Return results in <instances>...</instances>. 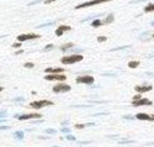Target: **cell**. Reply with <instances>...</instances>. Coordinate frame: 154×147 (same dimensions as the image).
Instances as JSON below:
<instances>
[{"label":"cell","instance_id":"obj_14","mask_svg":"<svg viewBox=\"0 0 154 147\" xmlns=\"http://www.w3.org/2000/svg\"><path fill=\"white\" fill-rule=\"evenodd\" d=\"M14 138L22 140L24 138V131H16V132H14Z\"/></svg>","mask_w":154,"mask_h":147},{"label":"cell","instance_id":"obj_32","mask_svg":"<svg viewBox=\"0 0 154 147\" xmlns=\"http://www.w3.org/2000/svg\"><path fill=\"white\" fill-rule=\"evenodd\" d=\"M3 89H4V88H3V87H0V92H1Z\"/></svg>","mask_w":154,"mask_h":147},{"label":"cell","instance_id":"obj_6","mask_svg":"<svg viewBox=\"0 0 154 147\" xmlns=\"http://www.w3.org/2000/svg\"><path fill=\"white\" fill-rule=\"evenodd\" d=\"M69 90H70V85H68V84H57L53 87L54 93H67Z\"/></svg>","mask_w":154,"mask_h":147},{"label":"cell","instance_id":"obj_1","mask_svg":"<svg viewBox=\"0 0 154 147\" xmlns=\"http://www.w3.org/2000/svg\"><path fill=\"white\" fill-rule=\"evenodd\" d=\"M83 61V56L82 54H72V56H65V57H62L61 62L63 64H73V63H77V62H80Z\"/></svg>","mask_w":154,"mask_h":147},{"label":"cell","instance_id":"obj_34","mask_svg":"<svg viewBox=\"0 0 154 147\" xmlns=\"http://www.w3.org/2000/svg\"><path fill=\"white\" fill-rule=\"evenodd\" d=\"M153 37H154V35H153Z\"/></svg>","mask_w":154,"mask_h":147},{"label":"cell","instance_id":"obj_11","mask_svg":"<svg viewBox=\"0 0 154 147\" xmlns=\"http://www.w3.org/2000/svg\"><path fill=\"white\" fill-rule=\"evenodd\" d=\"M70 26H65V25H62V26H59L57 28V31H56V35L57 36H62L63 35V32H65V31H69L70 30Z\"/></svg>","mask_w":154,"mask_h":147},{"label":"cell","instance_id":"obj_31","mask_svg":"<svg viewBox=\"0 0 154 147\" xmlns=\"http://www.w3.org/2000/svg\"><path fill=\"white\" fill-rule=\"evenodd\" d=\"M22 52H24V51H22V49H20V51H17V52H16V54H21Z\"/></svg>","mask_w":154,"mask_h":147},{"label":"cell","instance_id":"obj_30","mask_svg":"<svg viewBox=\"0 0 154 147\" xmlns=\"http://www.w3.org/2000/svg\"><path fill=\"white\" fill-rule=\"evenodd\" d=\"M4 122H6L5 119H0V124H4Z\"/></svg>","mask_w":154,"mask_h":147},{"label":"cell","instance_id":"obj_25","mask_svg":"<svg viewBox=\"0 0 154 147\" xmlns=\"http://www.w3.org/2000/svg\"><path fill=\"white\" fill-rule=\"evenodd\" d=\"M46 132H47V134H56L57 131H56V130H52V129H48Z\"/></svg>","mask_w":154,"mask_h":147},{"label":"cell","instance_id":"obj_23","mask_svg":"<svg viewBox=\"0 0 154 147\" xmlns=\"http://www.w3.org/2000/svg\"><path fill=\"white\" fill-rule=\"evenodd\" d=\"M98 41L99 42H104V41H106V37H105V36H100V37L98 38Z\"/></svg>","mask_w":154,"mask_h":147},{"label":"cell","instance_id":"obj_26","mask_svg":"<svg viewBox=\"0 0 154 147\" xmlns=\"http://www.w3.org/2000/svg\"><path fill=\"white\" fill-rule=\"evenodd\" d=\"M52 48H53V45H48V46H46L45 51H49V49H52Z\"/></svg>","mask_w":154,"mask_h":147},{"label":"cell","instance_id":"obj_5","mask_svg":"<svg viewBox=\"0 0 154 147\" xmlns=\"http://www.w3.org/2000/svg\"><path fill=\"white\" fill-rule=\"evenodd\" d=\"M42 115L37 114V113H33V114H25V115H19L16 119L24 121V120H31V119H41Z\"/></svg>","mask_w":154,"mask_h":147},{"label":"cell","instance_id":"obj_16","mask_svg":"<svg viewBox=\"0 0 154 147\" xmlns=\"http://www.w3.org/2000/svg\"><path fill=\"white\" fill-rule=\"evenodd\" d=\"M144 11L145 12H152V11H154V4H148L144 8Z\"/></svg>","mask_w":154,"mask_h":147},{"label":"cell","instance_id":"obj_15","mask_svg":"<svg viewBox=\"0 0 154 147\" xmlns=\"http://www.w3.org/2000/svg\"><path fill=\"white\" fill-rule=\"evenodd\" d=\"M139 65V62L138 61H131V62H128V67L129 68H137Z\"/></svg>","mask_w":154,"mask_h":147},{"label":"cell","instance_id":"obj_13","mask_svg":"<svg viewBox=\"0 0 154 147\" xmlns=\"http://www.w3.org/2000/svg\"><path fill=\"white\" fill-rule=\"evenodd\" d=\"M136 90H137L138 93L149 92V90H152V87H150V85H148V87H139V85H137V87H136Z\"/></svg>","mask_w":154,"mask_h":147},{"label":"cell","instance_id":"obj_18","mask_svg":"<svg viewBox=\"0 0 154 147\" xmlns=\"http://www.w3.org/2000/svg\"><path fill=\"white\" fill-rule=\"evenodd\" d=\"M101 24H102V22H101L100 20H95V21H92V24H91V25H92L94 27H98V26H100Z\"/></svg>","mask_w":154,"mask_h":147},{"label":"cell","instance_id":"obj_28","mask_svg":"<svg viewBox=\"0 0 154 147\" xmlns=\"http://www.w3.org/2000/svg\"><path fill=\"white\" fill-rule=\"evenodd\" d=\"M138 99H141V95H139V94H138V95H136V97L133 98V100H138Z\"/></svg>","mask_w":154,"mask_h":147},{"label":"cell","instance_id":"obj_29","mask_svg":"<svg viewBox=\"0 0 154 147\" xmlns=\"http://www.w3.org/2000/svg\"><path fill=\"white\" fill-rule=\"evenodd\" d=\"M53 1H56V0H45V3H46V4H49V3H53Z\"/></svg>","mask_w":154,"mask_h":147},{"label":"cell","instance_id":"obj_20","mask_svg":"<svg viewBox=\"0 0 154 147\" xmlns=\"http://www.w3.org/2000/svg\"><path fill=\"white\" fill-rule=\"evenodd\" d=\"M6 115V110H0V119H5Z\"/></svg>","mask_w":154,"mask_h":147},{"label":"cell","instance_id":"obj_3","mask_svg":"<svg viewBox=\"0 0 154 147\" xmlns=\"http://www.w3.org/2000/svg\"><path fill=\"white\" fill-rule=\"evenodd\" d=\"M107 1H112V0H91V1H89V3H84V4H80V5H78L75 9L89 8V6H92V5H98V4H102V3H107Z\"/></svg>","mask_w":154,"mask_h":147},{"label":"cell","instance_id":"obj_7","mask_svg":"<svg viewBox=\"0 0 154 147\" xmlns=\"http://www.w3.org/2000/svg\"><path fill=\"white\" fill-rule=\"evenodd\" d=\"M77 83H84V84H92L94 83V77L91 76H83L77 78Z\"/></svg>","mask_w":154,"mask_h":147},{"label":"cell","instance_id":"obj_8","mask_svg":"<svg viewBox=\"0 0 154 147\" xmlns=\"http://www.w3.org/2000/svg\"><path fill=\"white\" fill-rule=\"evenodd\" d=\"M45 79L46 80H61V82H63V80L67 79V77L64 74H49V76H46Z\"/></svg>","mask_w":154,"mask_h":147},{"label":"cell","instance_id":"obj_4","mask_svg":"<svg viewBox=\"0 0 154 147\" xmlns=\"http://www.w3.org/2000/svg\"><path fill=\"white\" fill-rule=\"evenodd\" d=\"M40 35H36V33H24V35H19L17 36V41L19 42H24L27 40H35V38H38Z\"/></svg>","mask_w":154,"mask_h":147},{"label":"cell","instance_id":"obj_2","mask_svg":"<svg viewBox=\"0 0 154 147\" xmlns=\"http://www.w3.org/2000/svg\"><path fill=\"white\" fill-rule=\"evenodd\" d=\"M52 105H53V101L51 100H37V101L30 103V108H33V109H42L45 106H52Z\"/></svg>","mask_w":154,"mask_h":147},{"label":"cell","instance_id":"obj_27","mask_svg":"<svg viewBox=\"0 0 154 147\" xmlns=\"http://www.w3.org/2000/svg\"><path fill=\"white\" fill-rule=\"evenodd\" d=\"M10 126H5V125H3V126H0V130H9Z\"/></svg>","mask_w":154,"mask_h":147},{"label":"cell","instance_id":"obj_24","mask_svg":"<svg viewBox=\"0 0 154 147\" xmlns=\"http://www.w3.org/2000/svg\"><path fill=\"white\" fill-rule=\"evenodd\" d=\"M12 47H14V48H19V47H21V42H17V43H14V45H12Z\"/></svg>","mask_w":154,"mask_h":147},{"label":"cell","instance_id":"obj_17","mask_svg":"<svg viewBox=\"0 0 154 147\" xmlns=\"http://www.w3.org/2000/svg\"><path fill=\"white\" fill-rule=\"evenodd\" d=\"M74 45H73L72 42H69V43H65V45H63L62 47H61V49L62 51H65V49H68V48H70V47H73Z\"/></svg>","mask_w":154,"mask_h":147},{"label":"cell","instance_id":"obj_19","mask_svg":"<svg viewBox=\"0 0 154 147\" xmlns=\"http://www.w3.org/2000/svg\"><path fill=\"white\" fill-rule=\"evenodd\" d=\"M24 67H26V68H33V67H35V64H33V63H31V62H26V63L24 64Z\"/></svg>","mask_w":154,"mask_h":147},{"label":"cell","instance_id":"obj_22","mask_svg":"<svg viewBox=\"0 0 154 147\" xmlns=\"http://www.w3.org/2000/svg\"><path fill=\"white\" fill-rule=\"evenodd\" d=\"M65 138H67V140H69V141H74V140H75V137H74V136H72V135L65 136Z\"/></svg>","mask_w":154,"mask_h":147},{"label":"cell","instance_id":"obj_33","mask_svg":"<svg viewBox=\"0 0 154 147\" xmlns=\"http://www.w3.org/2000/svg\"><path fill=\"white\" fill-rule=\"evenodd\" d=\"M53 147H58V146H53Z\"/></svg>","mask_w":154,"mask_h":147},{"label":"cell","instance_id":"obj_12","mask_svg":"<svg viewBox=\"0 0 154 147\" xmlns=\"http://www.w3.org/2000/svg\"><path fill=\"white\" fill-rule=\"evenodd\" d=\"M45 72L46 73H54V74H58V73H63L64 69L63 68H46Z\"/></svg>","mask_w":154,"mask_h":147},{"label":"cell","instance_id":"obj_9","mask_svg":"<svg viewBox=\"0 0 154 147\" xmlns=\"http://www.w3.org/2000/svg\"><path fill=\"white\" fill-rule=\"evenodd\" d=\"M152 101L148 99H138V100H133L132 101V105L133 106H141V105H150Z\"/></svg>","mask_w":154,"mask_h":147},{"label":"cell","instance_id":"obj_10","mask_svg":"<svg viewBox=\"0 0 154 147\" xmlns=\"http://www.w3.org/2000/svg\"><path fill=\"white\" fill-rule=\"evenodd\" d=\"M136 117L138 120H148V121H154V115H148L144 113H139L136 115Z\"/></svg>","mask_w":154,"mask_h":147},{"label":"cell","instance_id":"obj_21","mask_svg":"<svg viewBox=\"0 0 154 147\" xmlns=\"http://www.w3.org/2000/svg\"><path fill=\"white\" fill-rule=\"evenodd\" d=\"M86 126V125H84V124H77L75 125V129H84Z\"/></svg>","mask_w":154,"mask_h":147}]
</instances>
